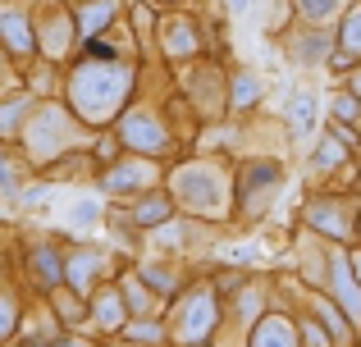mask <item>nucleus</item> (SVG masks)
I'll return each mask as SVG.
<instances>
[{
  "label": "nucleus",
  "mask_w": 361,
  "mask_h": 347,
  "mask_svg": "<svg viewBox=\"0 0 361 347\" xmlns=\"http://www.w3.org/2000/svg\"><path fill=\"white\" fill-rule=\"evenodd\" d=\"M298 124H302V128H307V124H311V101H307V96H302V101H298Z\"/></svg>",
  "instance_id": "nucleus-1"
}]
</instances>
